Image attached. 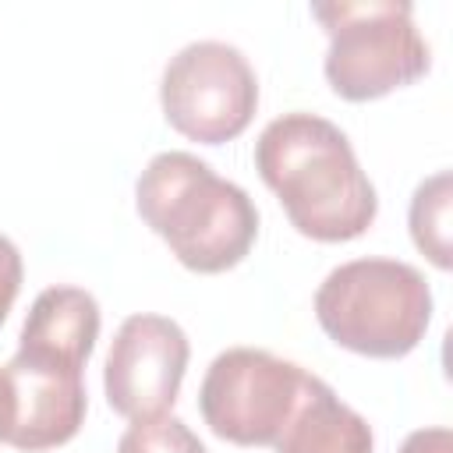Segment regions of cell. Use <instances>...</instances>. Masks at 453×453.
Masks as SVG:
<instances>
[{"instance_id":"cell-13","label":"cell","mask_w":453,"mask_h":453,"mask_svg":"<svg viewBox=\"0 0 453 453\" xmlns=\"http://www.w3.org/2000/svg\"><path fill=\"white\" fill-rule=\"evenodd\" d=\"M21 276H25V265H21V251L11 237L0 234V326L7 322L11 308H14V297L21 290Z\"/></svg>"},{"instance_id":"cell-11","label":"cell","mask_w":453,"mask_h":453,"mask_svg":"<svg viewBox=\"0 0 453 453\" xmlns=\"http://www.w3.org/2000/svg\"><path fill=\"white\" fill-rule=\"evenodd\" d=\"M449 205H453V177H449V170H439V173H432L428 180H421L414 188L411 216H407L418 251L428 255V262L442 273L453 265V255H449Z\"/></svg>"},{"instance_id":"cell-14","label":"cell","mask_w":453,"mask_h":453,"mask_svg":"<svg viewBox=\"0 0 453 453\" xmlns=\"http://www.w3.org/2000/svg\"><path fill=\"white\" fill-rule=\"evenodd\" d=\"M400 453H453V432L435 425V428H418L403 439Z\"/></svg>"},{"instance_id":"cell-5","label":"cell","mask_w":453,"mask_h":453,"mask_svg":"<svg viewBox=\"0 0 453 453\" xmlns=\"http://www.w3.org/2000/svg\"><path fill=\"white\" fill-rule=\"evenodd\" d=\"M311 379L301 365L262 347H230L212 357L198 389V411L223 442L276 449Z\"/></svg>"},{"instance_id":"cell-7","label":"cell","mask_w":453,"mask_h":453,"mask_svg":"<svg viewBox=\"0 0 453 453\" xmlns=\"http://www.w3.org/2000/svg\"><path fill=\"white\" fill-rule=\"evenodd\" d=\"M85 365L67 361L50 350L18 347V354L0 365L4 393V439L14 449H53L78 435L85 425L88 396L81 382Z\"/></svg>"},{"instance_id":"cell-2","label":"cell","mask_w":453,"mask_h":453,"mask_svg":"<svg viewBox=\"0 0 453 453\" xmlns=\"http://www.w3.org/2000/svg\"><path fill=\"white\" fill-rule=\"evenodd\" d=\"M134 205L191 273L212 276L241 265L258 237V209L248 191L180 149L149 159L134 184Z\"/></svg>"},{"instance_id":"cell-6","label":"cell","mask_w":453,"mask_h":453,"mask_svg":"<svg viewBox=\"0 0 453 453\" xmlns=\"http://www.w3.org/2000/svg\"><path fill=\"white\" fill-rule=\"evenodd\" d=\"M159 103L173 131L202 145H223L251 124L258 110V78L237 46L202 39L170 57L159 81Z\"/></svg>"},{"instance_id":"cell-9","label":"cell","mask_w":453,"mask_h":453,"mask_svg":"<svg viewBox=\"0 0 453 453\" xmlns=\"http://www.w3.org/2000/svg\"><path fill=\"white\" fill-rule=\"evenodd\" d=\"M99 340V304L81 287H46L21 326L18 347L50 350L67 361L88 365Z\"/></svg>"},{"instance_id":"cell-10","label":"cell","mask_w":453,"mask_h":453,"mask_svg":"<svg viewBox=\"0 0 453 453\" xmlns=\"http://www.w3.org/2000/svg\"><path fill=\"white\" fill-rule=\"evenodd\" d=\"M276 453H372V428L315 375Z\"/></svg>"},{"instance_id":"cell-1","label":"cell","mask_w":453,"mask_h":453,"mask_svg":"<svg viewBox=\"0 0 453 453\" xmlns=\"http://www.w3.org/2000/svg\"><path fill=\"white\" fill-rule=\"evenodd\" d=\"M255 170L280 198L290 226L322 244L361 237L379 212L375 188L350 138L319 113H283L255 142Z\"/></svg>"},{"instance_id":"cell-8","label":"cell","mask_w":453,"mask_h":453,"mask_svg":"<svg viewBox=\"0 0 453 453\" xmlns=\"http://www.w3.org/2000/svg\"><path fill=\"white\" fill-rule=\"evenodd\" d=\"M191 343L166 315H127L110 343L103 389L106 403L127 421H152L177 403Z\"/></svg>"},{"instance_id":"cell-12","label":"cell","mask_w":453,"mask_h":453,"mask_svg":"<svg viewBox=\"0 0 453 453\" xmlns=\"http://www.w3.org/2000/svg\"><path fill=\"white\" fill-rule=\"evenodd\" d=\"M117 453H209V449L180 418L163 414L152 421H131V428L117 442Z\"/></svg>"},{"instance_id":"cell-3","label":"cell","mask_w":453,"mask_h":453,"mask_svg":"<svg viewBox=\"0 0 453 453\" xmlns=\"http://www.w3.org/2000/svg\"><path fill=\"white\" fill-rule=\"evenodd\" d=\"M315 319L336 347L389 361L411 354L425 340L432 290L407 262L354 258L319 283Z\"/></svg>"},{"instance_id":"cell-15","label":"cell","mask_w":453,"mask_h":453,"mask_svg":"<svg viewBox=\"0 0 453 453\" xmlns=\"http://www.w3.org/2000/svg\"><path fill=\"white\" fill-rule=\"evenodd\" d=\"M0 439H4V393H0Z\"/></svg>"},{"instance_id":"cell-4","label":"cell","mask_w":453,"mask_h":453,"mask_svg":"<svg viewBox=\"0 0 453 453\" xmlns=\"http://www.w3.org/2000/svg\"><path fill=\"white\" fill-rule=\"evenodd\" d=\"M311 18L326 28V81L347 103L382 99L432 67V50L403 0H333L311 4Z\"/></svg>"}]
</instances>
